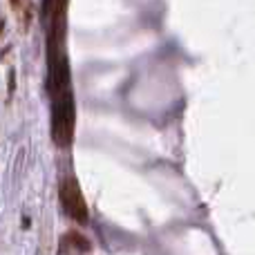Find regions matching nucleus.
<instances>
[{
  "mask_svg": "<svg viewBox=\"0 0 255 255\" xmlns=\"http://www.w3.org/2000/svg\"><path fill=\"white\" fill-rule=\"evenodd\" d=\"M54 121H52V132L54 141L58 145H67L72 141V132H74V103L72 97H61L54 103Z\"/></svg>",
  "mask_w": 255,
  "mask_h": 255,
  "instance_id": "nucleus-1",
  "label": "nucleus"
},
{
  "mask_svg": "<svg viewBox=\"0 0 255 255\" xmlns=\"http://www.w3.org/2000/svg\"><path fill=\"white\" fill-rule=\"evenodd\" d=\"M58 197H61L63 204V211L72 217L74 222L79 224H88V206H85V199L81 195V188L76 184V179H63L61 181V188H58Z\"/></svg>",
  "mask_w": 255,
  "mask_h": 255,
  "instance_id": "nucleus-2",
  "label": "nucleus"
},
{
  "mask_svg": "<svg viewBox=\"0 0 255 255\" xmlns=\"http://www.w3.org/2000/svg\"><path fill=\"white\" fill-rule=\"evenodd\" d=\"M61 249H58V251L61 253H72V251H85L88 253L90 249V244H88V240L83 238V235H79V233H74V231H72V233H67V235H63L61 238Z\"/></svg>",
  "mask_w": 255,
  "mask_h": 255,
  "instance_id": "nucleus-3",
  "label": "nucleus"
},
{
  "mask_svg": "<svg viewBox=\"0 0 255 255\" xmlns=\"http://www.w3.org/2000/svg\"><path fill=\"white\" fill-rule=\"evenodd\" d=\"M13 79H16V72H9V94L13 92V90H16V83H13Z\"/></svg>",
  "mask_w": 255,
  "mask_h": 255,
  "instance_id": "nucleus-4",
  "label": "nucleus"
},
{
  "mask_svg": "<svg viewBox=\"0 0 255 255\" xmlns=\"http://www.w3.org/2000/svg\"><path fill=\"white\" fill-rule=\"evenodd\" d=\"M11 4H13V7H18V4H20V0H11Z\"/></svg>",
  "mask_w": 255,
  "mask_h": 255,
  "instance_id": "nucleus-5",
  "label": "nucleus"
}]
</instances>
